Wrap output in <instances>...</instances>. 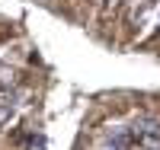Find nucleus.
Returning a JSON list of instances; mask_svg holds the SVG:
<instances>
[{
  "label": "nucleus",
  "instance_id": "1",
  "mask_svg": "<svg viewBox=\"0 0 160 150\" xmlns=\"http://www.w3.org/2000/svg\"><path fill=\"white\" fill-rule=\"evenodd\" d=\"M106 141L118 144V147H128L131 141H135V131H128L125 125H112V128H106Z\"/></svg>",
  "mask_w": 160,
  "mask_h": 150
},
{
  "label": "nucleus",
  "instance_id": "2",
  "mask_svg": "<svg viewBox=\"0 0 160 150\" xmlns=\"http://www.w3.org/2000/svg\"><path fill=\"white\" fill-rule=\"evenodd\" d=\"M135 134H160V118L138 115V118H135Z\"/></svg>",
  "mask_w": 160,
  "mask_h": 150
},
{
  "label": "nucleus",
  "instance_id": "3",
  "mask_svg": "<svg viewBox=\"0 0 160 150\" xmlns=\"http://www.w3.org/2000/svg\"><path fill=\"white\" fill-rule=\"evenodd\" d=\"M0 86H13V70H3V67H0Z\"/></svg>",
  "mask_w": 160,
  "mask_h": 150
},
{
  "label": "nucleus",
  "instance_id": "4",
  "mask_svg": "<svg viewBox=\"0 0 160 150\" xmlns=\"http://www.w3.org/2000/svg\"><path fill=\"white\" fill-rule=\"evenodd\" d=\"M3 121H10V105H0V125Z\"/></svg>",
  "mask_w": 160,
  "mask_h": 150
},
{
  "label": "nucleus",
  "instance_id": "5",
  "mask_svg": "<svg viewBox=\"0 0 160 150\" xmlns=\"http://www.w3.org/2000/svg\"><path fill=\"white\" fill-rule=\"evenodd\" d=\"M102 150H128V147H118V144H109V141H106V147Z\"/></svg>",
  "mask_w": 160,
  "mask_h": 150
}]
</instances>
